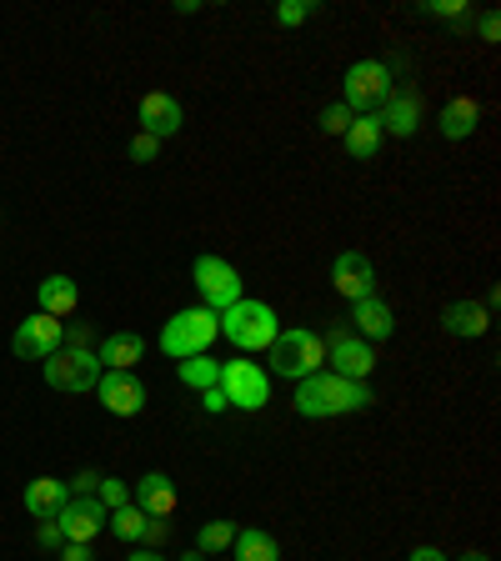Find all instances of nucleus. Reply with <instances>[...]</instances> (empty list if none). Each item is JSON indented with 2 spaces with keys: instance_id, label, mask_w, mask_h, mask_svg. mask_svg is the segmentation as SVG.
<instances>
[{
  "instance_id": "f257e3e1",
  "label": "nucleus",
  "mask_w": 501,
  "mask_h": 561,
  "mask_svg": "<svg viewBox=\"0 0 501 561\" xmlns=\"http://www.w3.org/2000/svg\"><path fill=\"white\" fill-rule=\"evenodd\" d=\"M376 401L367 381H346L336 371H317V377L296 381V411L306 421H326V417H351V411H367Z\"/></svg>"
},
{
  "instance_id": "f03ea898",
  "label": "nucleus",
  "mask_w": 501,
  "mask_h": 561,
  "mask_svg": "<svg viewBox=\"0 0 501 561\" xmlns=\"http://www.w3.org/2000/svg\"><path fill=\"white\" fill-rule=\"evenodd\" d=\"M221 336L236 346V352H266L271 341L281 336V316L266 306V301L241 296L236 306L221 311Z\"/></svg>"
},
{
  "instance_id": "7ed1b4c3",
  "label": "nucleus",
  "mask_w": 501,
  "mask_h": 561,
  "mask_svg": "<svg viewBox=\"0 0 501 561\" xmlns=\"http://www.w3.org/2000/svg\"><path fill=\"white\" fill-rule=\"evenodd\" d=\"M266 352H271V371L286 381H306V377H317V371H326V336L311 327L281 331Z\"/></svg>"
},
{
  "instance_id": "20e7f679",
  "label": "nucleus",
  "mask_w": 501,
  "mask_h": 561,
  "mask_svg": "<svg viewBox=\"0 0 501 561\" xmlns=\"http://www.w3.org/2000/svg\"><path fill=\"white\" fill-rule=\"evenodd\" d=\"M216 336H221V316L206 311V306H185V311H176L171 321L160 327V352L171 356V361L206 356Z\"/></svg>"
},
{
  "instance_id": "39448f33",
  "label": "nucleus",
  "mask_w": 501,
  "mask_h": 561,
  "mask_svg": "<svg viewBox=\"0 0 501 561\" xmlns=\"http://www.w3.org/2000/svg\"><path fill=\"white\" fill-rule=\"evenodd\" d=\"M391 66L386 61H351L342 80V105L351 116H376L386 101H391Z\"/></svg>"
},
{
  "instance_id": "423d86ee",
  "label": "nucleus",
  "mask_w": 501,
  "mask_h": 561,
  "mask_svg": "<svg viewBox=\"0 0 501 561\" xmlns=\"http://www.w3.org/2000/svg\"><path fill=\"white\" fill-rule=\"evenodd\" d=\"M191 281H196V291H201V306H206V311H216V316L246 296V281H241V271L226 262V256H196V266H191Z\"/></svg>"
},
{
  "instance_id": "0eeeda50",
  "label": "nucleus",
  "mask_w": 501,
  "mask_h": 561,
  "mask_svg": "<svg viewBox=\"0 0 501 561\" xmlns=\"http://www.w3.org/2000/svg\"><path fill=\"white\" fill-rule=\"evenodd\" d=\"M46 386L55 392H95V381H101V361H95L91 346H61L55 356H46Z\"/></svg>"
},
{
  "instance_id": "6e6552de",
  "label": "nucleus",
  "mask_w": 501,
  "mask_h": 561,
  "mask_svg": "<svg viewBox=\"0 0 501 561\" xmlns=\"http://www.w3.org/2000/svg\"><path fill=\"white\" fill-rule=\"evenodd\" d=\"M216 386H221L226 406H236V411H261L271 401V377L256 361H221Z\"/></svg>"
},
{
  "instance_id": "1a4fd4ad",
  "label": "nucleus",
  "mask_w": 501,
  "mask_h": 561,
  "mask_svg": "<svg viewBox=\"0 0 501 561\" xmlns=\"http://www.w3.org/2000/svg\"><path fill=\"white\" fill-rule=\"evenodd\" d=\"M61 346H66V321H55V316H46V311L26 316L11 336V352L21 356V361H46V356H55Z\"/></svg>"
},
{
  "instance_id": "9d476101",
  "label": "nucleus",
  "mask_w": 501,
  "mask_h": 561,
  "mask_svg": "<svg viewBox=\"0 0 501 561\" xmlns=\"http://www.w3.org/2000/svg\"><path fill=\"white\" fill-rule=\"evenodd\" d=\"M326 361H331V371L346 377V381H367L371 371H376V352H371V341H361L357 331H346V327L331 331Z\"/></svg>"
},
{
  "instance_id": "9b49d317",
  "label": "nucleus",
  "mask_w": 501,
  "mask_h": 561,
  "mask_svg": "<svg viewBox=\"0 0 501 561\" xmlns=\"http://www.w3.org/2000/svg\"><path fill=\"white\" fill-rule=\"evenodd\" d=\"M51 522L61 526V536H66V541H86V547H91L95 536L106 532L111 511L101 507L95 496H70V501H66V507H61V511H55Z\"/></svg>"
},
{
  "instance_id": "f8f14e48",
  "label": "nucleus",
  "mask_w": 501,
  "mask_h": 561,
  "mask_svg": "<svg viewBox=\"0 0 501 561\" xmlns=\"http://www.w3.org/2000/svg\"><path fill=\"white\" fill-rule=\"evenodd\" d=\"M95 396H101V406L111 417H141L145 411V381L136 371H101Z\"/></svg>"
},
{
  "instance_id": "ddd939ff",
  "label": "nucleus",
  "mask_w": 501,
  "mask_h": 561,
  "mask_svg": "<svg viewBox=\"0 0 501 561\" xmlns=\"http://www.w3.org/2000/svg\"><path fill=\"white\" fill-rule=\"evenodd\" d=\"M331 286L342 291L346 301L376 296V266H371L367 251H342V256L331 262Z\"/></svg>"
},
{
  "instance_id": "4468645a",
  "label": "nucleus",
  "mask_w": 501,
  "mask_h": 561,
  "mask_svg": "<svg viewBox=\"0 0 501 561\" xmlns=\"http://www.w3.org/2000/svg\"><path fill=\"white\" fill-rule=\"evenodd\" d=\"M141 131L145 136H156V141H166V136H176L185 126V111H181V101L176 95H166V91H151V95H141Z\"/></svg>"
},
{
  "instance_id": "2eb2a0df",
  "label": "nucleus",
  "mask_w": 501,
  "mask_h": 561,
  "mask_svg": "<svg viewBox=\"0 0 501 561\" xmlns=\"http://www.w3.org/2000/svg\"><path fill=\"white\" fill-rule=\"evenodd\" d=\"M376 126H382V136L391 131V136H401V141H407V136L422 131V101H416V95H407V91H391V101L376 111Z\"/></svg>"
},
{
  "instance_id": "dca6fc26",
  "label": "nucleus",
  "mask_w": 501,
  "mask_h": 561,
  "mask_svg": "<svg viewBox=\"0 0 501 561\" xmlns=\"http://www.w3.org/2000/svg\"><path fill=\"white\" fill-rule=\"evenodd\" d=\"M351 331L361 341H386L396 331V311L386 306L382 296H367V301H351Z\"/></svg>"
},
{
  "instance_id": "f3484780",
  "label": "nucleus",
  "mask_w": 501,
  "mask_h": 561,
  "mask_svg": "<svg viewBox=\"0 0 501 561\" xmlns=\"http://www.w3.org/2000/svg\"><path fill=\"white\" fill-rule=\"evenodd\" d=\"M441 327H447V336H462V341H476L491 331V311L481 306V301H451L447 311H441Z\"/></svg>"
},
{
  "instance_id": "a211bd4d",
  "label": "nucleus",
  "mask_w": 501,
  "mask_h": 561,
  "mask_svg": "<svg viewBox=\"0 0 501 561\" xmlns=\"http://www.w3.org/2000/svg\"><path fill=\"white\" fill-rule=\"evenodd\" d=\"M131 507H141L145 517H171L176 511V482L166 471H145L131 492Z\"/></svg>"
},
{
  "instance_id": "6ab92c4d",
  "label": "nucleus",
  "mask_w": 501,
  "mask_h": 561,
  "mask_svg": "<svg viewBox=\"0 0 501 561\" xmlns=\"http://www.w3.org/2000/svg\"><path fill=\"white\" fill-rule=\"evenodd\" d=\"M21 501H26V511L36 517V522H51L55 511L70 501V486L61 482V476H36V482L21 492Z\"/></svg>"
},
{
  "instance_id": "aec40b11",
  "label": "nucleus",
  "mask_w": 501,
  "mask_h": 561,
  "mask_svg": "<svg viewBox=\"0 0 501 561\" xmlns=\"http://www.w3.org/2000/svg\"><path fill=\"white\" fill-rule=\"evenodd\" d=\"M141 356H145V336H136V331H111V336L95 346L101 371H131Z\"/></svg>"
},
{
  "instance_id": "412c9836",
  "label": "nucleus",
  "mask_w": 501,
  "mask_h": 561,
  "mask_svg": "<svg viewBox=\"0 0 501 561\" xmlns=\"http://www.w3.org/2000/svg\"><path fill=\"white\" fill-rule=\"evenodd\" d=\"M36 301H40V311H46V316H55V321H66V316L80 306V286L70 281V276L55 271V276H46V281L36 286Z\"/></svg>"
},
{
  "instance_id": "4be33fe9",
  "label": "nucleus",
  "mask_w": 501,
  "mask_h": 561,
  "mask_svg": "<svg viewBox=\"0 0 501 561\" xmlns=\"http://www.w3.org/2000/svg\"><path fill=\"white\" fill-rule=\"evenodd\" d=\"M476 120H481V105H476L472 95H457V101L441 105L436 126H441V136H447V141H466V136L476 131Z\"/></svg>"
},
{
  "instance_id": "5701e85b",
  "label": "nucleus",
  "mask_w": 501,
  "mask_h": 561,
  "mask_svg": "<svg viewBox=\"0 0 501 561\" xmlns=\"http://www.w3.org/2000/svg\"><path fill=\"white\" fill-rule=\"evenodd\" d=\"M346 156L351 161H376V151H382V126H376V116H351V126H346Z\"/></svg>"
},
{
  "instance_id": "b1692460",
  "label": "nucleus",
  "mask_w": 501,
  "mask_h": 561,
  "mask_svg": "<svg viewBox=\"0 0 501 561\" xmlns=\"http://www.w3.org/2000/svg\"><path fill=\"white\" fill-rule=\"evenodd\" d=\"M231 551H236V561H281L277 536L261 532V526H241L236 541H231Z\"/></svg>"
},
{
  "instance_id": "393cba45",
  "label": "nucleus",
  "mask_w": 501,
  "mask_h": 561,
  "mask_svg": "<svg viewBox=\"0 0 501 561\" xmlns=\"http://www.w3.org/2000/svg\"><path fill=\"white\" fill-rule=\"evenodd\" d=\"M176 377H181V386H191V392H211L216 377H221V361H211V356H185V361H176Z\"/></svg>"
},
{
  "instance_id": "a878e982",
  "label": "nucleus",
  "mask_w": 501,
  "mask_h": 561,
  "mask_svg": "<svg viewBox=\"0 0 501 561\" xmlns=\"http://www.w3.org/2000/svg\"><path fill=\"white\" fill-rule=\"evenodd\" d=\"M236 532L241 526L236 522H201V532H196V551H206V557H221V551H231V541H236Z\"/></svg>"
},
{
  "instance_id": "bb28decb",
  "label": "nucleus",
  "mask_w": 501,
  "mask_h": 561,
  "mask_svg": "<svg viewBox=\"0 0 501 561\" xmlns=\"http://www.w3.org/2000/svg\"><path fill=\"white\" fill-rule=\"evenodd\" d=\"M145 522H151V517H145L141 507H131V501H126V507H116L111 511V536H120V541H145Z\"/></svg>"
},
{
  "instance_id": "cd10ccee",
  "label": "nucleus",
  "mask_w": 501,
  "mask_h": 561,
  "mask_svg": "<svg viewBox=\"0 0 501 561\" xmlns=\"http://www.w3.org/2000/svg\"><path fill=\"white\" fill-rule=\"evenodd\" d=\"M321 11V5H317V0H281V5H277V26H301V21H311V15H317Z\"/></svg>"
},
{
  "instance_id": "c85d7f7f",
  "label": "nucleus",
  "mask_w": 501,
  "mask_h": 561,
  "mask_svg": "<svg viewBox=\"0 0 501 561\" xmlns=\"http://www.w3.org/2000/svg\"><path fill=\"white\" fill-rule=\"evenodd\" d=\"M95 501H101L106 511H116V507H126V501H131V492H126L116 476H101V486H95Z\"/></svg>"
},
{
  "instance_id": "c756f323",
  "label": "nucleus",
  "mask_w": 501,
  "mask_h": 561,
  "mask_svg": "<svg viewBox=\"0 0 501 561\" xmlns=\"http://www.w3.org/2000/svg\"><path fill=\"white\" fill-rule=\"evenodd\" d=\"M317 120H321V131H326V136H346V126H351V111L336 101V105H326Z\"/></svg>"
},
{
  "instance_id": "7c9ffc66",
  "label": "nucleus",
  "mask_w": 501,
  "mask_h": 561,
  "mask_svg": "<svg viewBox=\"0 0 501 561\" xmlns=\"http://www.w3.org/2000/svg\"><path fill=\"white\" fill-rule=\"evenodd\" d=\"M160 156V141H156V136H136V141H131V161H136V166H151V161H156Z\"/></svg>"
},
{
  "instance_id": "2f4dec72",
  "label": "nucleus",
  "mask_w": 501,
  "mask_h": 561,
  "mask_svg": "<svg viewBox=\"0 0 501 561\" xmlns=\"http://www.w3.org/2000/svg\"><path fill=\"white\" fill-rule=\"evenodd\" d=\"M422 15H441V21H462L466 5H462V0H426Z\"/></svg>"
},
{
  "instance_id": "473e14b6",
  "label": "nucleus",
  "mask_w": 501,
  "mask_h": 561,
  "mask_svg": "<svg viewBox=\"0 0 501 561\" xmlns=\"http://www.w3.org/2000/svg\"><path fill=\"white\" fill-rule=\"evenodd\" d=\"M36 541H40V547H46V551H55V547H66V536H61V526H55V522H40Z\"/></svg>"
},
{
  "instance_id": "72a5a7b5",
  "label": "nucleus",
  "mask_w": 501,
  "mask_h": 561,
  "mask_svg": "<svg viewBox=\"0 0 501 561\" xmlns=\"http://www.w3.org/2000/svg\"><path fill=\"white\" fill-rule=\"evenodd\" d=\"M476 36H481V40H497V36H501V15H497V11L481 15V21H476Z\"/></svg>"
},
{
  "instance_id": "f704fd0d",
  "label": "nucleus",
  "mask_w": 501,
  "mask_h": 561,
  "mask_svg": "<svg viewBox=\"0 0 501 561\" xmlns=\"http://www.w3.org/2000/svg\"><path fill=\"white\" fill-rule=\"evenodd\" d=\"M61 561H95V551L86 547V541H66V547H61Z\"/></svg>"
},
{
  "instance_id": "c9c22d12",
  "label": "nucleus",
  "mask_w": 501,
  "mask_h": 561,
  "mask_svg": "<svg viewBox=\"0 0 501 561\" xmlns=\"http://www.w3.org/2000/svg\"><path fill=\"white\" fill-rule=\"evenodd\" d=\"M201 406H206V411H226V396H221V386H211V392H201Z\"/></svg>"
},
{
  "instance_id": "e433bc0d",
  "label": "nucleus",
  "mask_w": 501,
  "mask_h": 561,
  "mask_svg": "<svg viewBox=\"0 0 501 561\" xmlns=\"http://www.w3.org/2000/svg\"><path fill=\"white\" fill-rule=\"evenodd\" d=\"M95 486H101V476H95V471H80L76 482H70V492H95Z\"/></svg>"
},
{
  "instance_id": "4c0bfd02",
  "label": "nucleus",
  "mask_w": 501,
  "mask_h": 561,
  "mask_svg": "<svg viewBox=\"0 0 501 561\" xmlns=\"http://www.w3.org/2000/svg\"><path fill=\"white\" fill-rule=\"evenodd\" d=\"M407 561H447V557H441V551H436V547H416Z\"/></svg>"
},
{
  "instance_id": "58836bf2",
  "label": "nucleus",
  "mask_w": 501,
  "mask_h": 561,
  "mask_svg": "<svg viewBox=\"0 0 501 561\" xmlns=\"http://www.w3.org/2000/svg\"><path fill=\"white\" fill-rule=\"evenodd\" d=\"M126 561H166V557H160V551H156V547H136V551H131V557H126Z\"/></svg>"
},
{
  "instance_id": "ea45409f",
  "label": "nucleus",
  "mask_w": 501,
  "mask_h": 561,
  "mask_svg": "<svg viewBox=\"0 0 501 561\" xmlns=\"http://www.w3.org/2000/svg\"><path fill=\"white\" fill-rule=\"evenodd\" d=\"M457 561H491V557H487V551H462Z\"/></svg>"
},
{
  "instance_id": "a19ab883",
  "label": "nucleus",
  "mask_w": 501,
  "mask_h": 561,
  "mask_svg": "<svg viewBox=\"0 0 501 561\" xmlns=\"http://www.w3.org/2000/svg\"><path fill=\"white\" fill-rule=\"evenodd\" d=\"M181 561H206V551H196V547H191V551H185V557Z\"/></svg>"
}]
</instances>
